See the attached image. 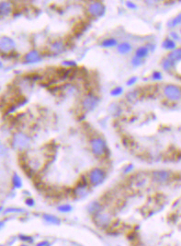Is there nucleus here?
Returning a JSON list of instances; mask_svg holds the SVG:
<instances>
[{
  "instance_id": "f257e3e1",
  "label": "nucleus",
  "mask_w": 181,
  "mask_h": 246,
  "mask_svg": "<svg viewBox=\"0 0 181 246\" xmlns=\"http://www.w3.org/2000/svg\"><path fill=\"white\" fill-rule=\"evenodd\" d=\"M30 139L27 135L23 133H17L13 136L12 146L15 149L22 151L27 149L30 147Z\"/></svg>"
},
{
  "instance_id": "f03ea898",
  "label": "nucleus",
  "mask_w": 181,
  "mask_h": 246,
  "mask_svg": "<svg viewBox=\"0 0 181 246\" xmlns=\"http://www.w3.org/2000/svg\"><path fill=\"white\" fill-rule=\"evenodd\" d=\"M106 178V172L100 168H95L92 171H90L88 174V180L89 183L93 186L101 185Z\"/></svg>"
},
{
  "instance_id": "7ed1b4c3",
  "label": "nucleus",
  "mask_w": 181,
  "mask_h": 246,
  "mask_svg": "<svg viewBox=\"0 0 181 246\" xmlns=\"http://www.w3.org/2000/svg\"><path fill=\"white\" fill-rule=\"evenodd\" d=\"M90 147H91V150L93 152V154L95 156H102L105 151H106V143L105 141L100 138V137H96V138H93L91 141H90Z\"/></svg>"
},
{
  "instance_id": "20e7f679",
  "label": "nucleus",
  "mask_w": 181,
  "mask_h": 246,
  "mask_svg": "<svg viewBox=\"0 0 181 246\" xmlns=\"http://www.w3.org/2000/svg\"><path fill=\"white\" fill-rule=\"evenodd\" d=\"M88 13L96 18H100L105 13V6L101 2H93L88 6Z\"/></svg>"
},
{
  "instance_id": "39448f33",
  "label": "nucleus",
  "mask_w": 181,
  "mask_h": 246,
  "mask_svg": "<svg viewBox=\"0 0 181 246\" xmlns=\"http://www.w3.org/2000/svg\"><path fill=\"white\" fill-rule=\"evenodd\" d=\"M99 98L95 95H92V94H89L87 95L82 102V105H83V108L86 110V111H93L99 104Z\"/></svg>"
},
{
  "instance_id": "423d86ee",
  "label": "nucleus",
  "mask_w": 181,
  "mask_h": 246,
  "mask_svg": "<svg viewBox=\"0 0 181 246\" xmlns=\"http://www.w3.org/2000/svg\"><path fill=\"white\" fill-rule=\"evenodd\" d=\"M16 46V43L15 41H13L11 38L7 37V36H3L1 37V40H0V49L2 51V53H9L11 52Z\"/></svg>"
},
{
  "instance_id": "0eeeda50",
  "label": "nucleus",
  "mask_w": 181,
  "mask_h": 246,
  "mask_svg": "<svg viewBox=\"0 0 181 246\" xmlns=\"http://www.w3.org/2000/svg\"><path fill=\"white\" fill-rule=\"evenodd\" d=\"M164 93L165 95L171 100H178L181 96V92L179 89L176 86L173 85H167L164 89Z\"/></svg>"
},
{
  "instance_id": "6e6552de",
  "label": "nucleus",
  "mask_w": 181,
  "mask_h": 246,
  "mask_svg": "<svg viewBox=\"0 0 181 246\" xmlns=\"http://www.w3.org/2000/svg\"><path fill=\"white\" fill-rule=\"evenodd\" d=\"M95 219L96 224L99 226V227H100V228L107 227V226L110 223V221H111L110 216H109L108 213H105V212H104V213L100 212V213L95 215V219Z\"/></svg>"
},
{
  "instance_id": "1a4fd4ad",
  "label": "nucleus",
  "mask_w": 181,
  "mask_h": 246,
  "mask_svg": "<svg viewBox=\"0 0 181 246\" xmlns=\"http://www.w3.org/2000/svg\"><path fill=\"white\" fill-rule=\"evenodd\" d=\"M153 179L159 184L166 183L170 179V172L166 171H155L153 172Z\"/></svg>"
},
{
  "instance_id": "9d476101",
  "label": "nucleus",
  "mask_w": 181,
  "mask_h": 246,
  "mask_svg": "<svg viewBox=\"0 0 181 246\" xmlns=\"http://www.w3.org/2000/svg\"><path fill=\"white\" fill-rule=\"evenodd\" d=\"M41 60V55L40 53L36 50L30 51L27 53L24 56V61L27 64H34V63H39Z\"/></svg>"
},
{
  "instance_id": "9b49d317",
  "label": "nucleus",
  "mask_w": 181,
  "mask_h": 246,
  "mask_svg": "<svg viewBox=\"0 0 181 246\" xmlns=\"http://www.w3.org/2000/svg\"><path fill=\"white\" fill-rule=\"evenodd\" d=\"M64 50V45L62 41H53L51 45V52L54 55H59Z\"/></svg>"
},
{
  "instance_id": "f8f14e48",
  "label": "nucleus",
  "mask_w": 181,
  "mask_h": 246,
  "mask_svg": "<svg viewBox=\"0 0 181 246\" xmlns=\"http://www.w3.org/2000/svg\"><path fill=\"white\" fill-rule=\"evenodd\" d=\"M74 192H75V195H76L77 196H79V197L86 195V194H87V192H88L86 183V182L81 183L80 185H77V186L75 188Z\"/></svg>"
},
{
  "instance_id": "ddd939ff",
  "label": "nucleus",
  "mask_w": 181,
  "mask_h": 246,
  "mask_svg": "<svg viewBox=\"0 0 181 246\" xmlns=\"http://www.w3.org/2000/svg\"><path fill=\"white\" fill-rule=\"evenodd\" d=\"M12 11V5L10 2H2L0 4V12L2 16H7Z\"/></svg>"
},
{
  "instance_id": "4468645a",
  "label": "nucleus",
  "mask_w": 181,
  "mask_h": 246,
  "mask_svg": "<svg viewBox=\"0 0 181 246\" xmlns=\"http://www.w3.org/2000/svg\"><path fill=\"white\" fill-rule=\"evenodd\" d=\"M101 210H102V206L99 203V202H92L90 203L89 205H88V212L90 214H94V215H97L99 213H100Z\"/></svg>"
},
{
  "instance_id": "2eb2a0df",
  "label": "nucleus",
  "mask_w": 181,
  "mask_h": 246,
  "mask_svg": "<svg viewBox=\"0 0 181 246\" xmlns=\"http://www.w3.org/2000/svg\"><path fill=\"white\" fill-rule=\"evenodd\" d=\"M43 219H45V221H47L50 224H54V225H59L61 223V219L59 218L53 216V215H50V214H44L43 215Z\"/></svg>"
},
{
  "instance_id": "dca6fc26",
  "label": "nucleus",
  "mask_w": 181,
  "mask_h": 246,
  "mask_svg": "<svg viewBox=\"0 0 181 246\" xmlns=\"http://www.w3.org/2000/svg\"><path fill=\"white\" fill-rule=\"evenodd\" d=\"M148 53H149V49L148 47L146 46H142V47H139L136 52H135V56L140 58V59H142L144 57H146L148 55Z\"/></svg>"
},
{
  "instance_id": "f3484780",
  "label": "nucleus",
  "mask_w": 181,
  "mask_h": 246,
  "mask_svg": "<svg viewBox=\"0 0 181 246\" xmlns=\"http://www.w3.org/2000/svg\"><path fill=\"white\" fill-rule=\"evenodd\" d=\"M117 48H118L119 53L124 55V54H128L129 52H131V50H132V45H131L130 43H128V42H122V43L118 45Z\"/></svg>"
},
{
  "instance_id": "a211bd4d",
  "label": "nucleus",
  "mask_w": 181,
  "mask_h": 246,
  "mask_svg": "<svg viewBox=\"0 0 181 246\" xmlns=\"http://www.w3.org/2000/svg\"><path fill=\"white\" fill-rule=\"evenodd\" d=\"M118 44V41L117 40L113 39V38H109V39H106L104 41H102L101 45L105 48H109V47H113L115 45Z\"/></svg>"
},
{
  "instance_id": "6ab92c4d",
  "label": "nucleus",
  "mask_w": 181,
  "mask_h": 246,
  "mask_svg": "<svg viewBox=\"0 0 181 246\" xmlns=\"http://www.w3.org/2000/svg\"><path fill=\"white\" fill-rule=\"evenodd\" d=\"M168 58H169L170 60H173V61L181 59V49H179V50H176V51L172 52V53L169 55Z\"/></svg>"
},
{
  "instance_id": "aec40b11",
  "label": "nucleus",
  "mask_w": 181,
  "mask_h": 246,
  "mask_svg": "<svg viewBox=\"0 0 181 246\" xmlns=\"http://www.w3.org/2000/svg\"><path fill=\"white\" fill-rule=\"evenodd\" d=\"M12 182H13V185L15 188H20L22 186V181H21V178L20 176L15 173L13 175V178H12Z\"/></svg>"
},
{
  "instance_id": "412c9836",
  "label": "nucleus",
  "mask_w": 181,
  "mask_h": 246,
  "mask_svg": "<svg viewBox=\"0 0 181 246\" xmlns=\"http://www.w3.org/2000/svg\"><path fill=\"white\" fill-rule=\"evenodd\" d=\"M122 92H123V89H122L121 87H116V88H114V89L110 91V95L116 97V96L121 95Z\"/></svg>"
},
{
  "instance_id": "4be33fe9",
  "label": "nucleus",
  "mask_w": 181,
  "mask_h": 246,
  "mask_svg": "<svg viewBox=\"0 0 181 246\" xmlns=\"http://www.w3.org/2000/svg\"><path fill=\"white\" fill-rule=\"evenodd\" d=\"M72 209H73V207L70 205H62L60 206H58V210L60 212H63V213L70 212V211H72Z\"/></svg>"
},
{
  "instance_id": "5701e85b",
  "label": "nucleus",
  "mask_w": 181,
  "mask_h": 246,
  "mask_svg": "<svg viewBox=\"0 0 181 246\" xmlns=\"http://www.w3.org/2000/svg\"><path fill=\"white\" fill-rule=\"evenodd\" d=\"M137 96H138V93L135 92V91H131L130 93L127 94V99L128 101L130 102H134L136 99H137Z\"/></svg>"
},
{
  "instance_id": "b1692460",
  "label": "nucleus",
  "mask_w": 181,
  "mask_h": 246,
  "mask_svg": "<svg viewBox=\"0 0 181 246\" xmlns=\"http://www.w3.org/2000/svg\"><path fill=\"white\" fill-rule=\"evenodd\" d=\"M163 46L165 48V49H172L175 47V43L170 40H165V41L163 42Z\"/></svg>"
},
{
  "instance_id": "393cba45",
  "label": "nucleus",
  "mask_w": 181,
  "mask_h": 246,
  "mask_svg": "<svg viewBox=\"0 0 181 246\" xmlns=\"http://www.w3.org/2000/svg\"><path fill=\"white\" fill-rule=\"evenodd\" d=\"M132 64L134 66H138V65H140L142 64V59L136 57V56H134V57L132 59Z\"/></svg>"
},
{
  "instance_id": "a878e982",
  "label": "nucleus",
  "mask_w": 181,
  "mask_h": 246,
  "mask_svg": "<svg viewBox=\"0 0 181 246\" xmlns=\"http://www.w3.org/2000/svg\"><path fill=\"white\" fill-rule=\"evenodd\" d=\"M153 79L154 80H162V74L158 71H155L153 73Z\"/></svg>"
},
{
  "instance_id": "bb28decb",
  "label": "nucleus",
  "mask_w": 181,
  "mask_h": 246,
  "mask_svg": "<svg viewBox=\"0 0 181 246\" xmlns=\"http://www.w3.org/2000/svg\"><path fill=\"white\" fill-rule=\"evenodd\" d=\"M163 66H164V68H165V70H168V69L171 67V61H169V60H165V61H164V63H163Z\"/></svg>"
},
{
  "instance_id": "cd10ccee",
  "label": "nucleus",
  "mask_w": 181,
  "mask_h": 246,
  "mask_svg": "<svg viewBox=\"0 0 181 246\" xmlns=\"http://www.w3.org/2000/svg\"><path fill=\"white\" fill-rule=\"evenodd\" d=\"M20 238H21L22 241H26V242H30V243H32V242H33L32 237H30V236H24V235H21Z\"/></svg>"
},
{
  "instance_id": "c85d7f7f",
  "label": "nucleus",
  "mask_w": 181,
  "mask_h": 246,
  "mask_svg": "<svg viewBox=\"0 0 181 246\" xmlns=\"http://www.w3.org/2000/svg\"><path fill=\"white\" fill-rule=\"evenodd\" d=\"M9 212H19V213H20V212H24V210L23 209H18V208H7L6 210V213H9Z\"/></svg>"
},
{
  "instance_id": "c756f323",
  "label": "nucleus",
  "mask_w": 181,
  "mask_h": 246,
  "mask_svg": "<svg viewBox=\"0 0 181 246\" xmlns=\"http://www.w3.org/2000/svg\"><path fill=\"white\" fill-rule=\"evenodd\" d=\"M136 81H137V78H136V77H132V78H131V79L127 81V85H128V86H132V85L135 84Z\"/></svg>"
},
{
  "instance_id": "7c9ffc66",
  "label": "nucleus",
  "mask_w": 181,
  "mask_h": 246,
  "mask_svg": "<svg viewBox=\"0 0 181 246\" xmlns=\"http://www.w3.org/2000/svg\"><path fill=\"white\" fill-rule=\"evenodd\" d=\"M26 205H29L30 207H31V206H33V205H35V202H34V200H33L32 198H28V199L26 200Z\"/></svg>"
},
{
  "instance_id": "2f4dec72",
  "label": "nucleus",
  "mask_w": 181,
  "mask_h": 246,
  "mask_svg": "<svg viewBox=\"0 0 181 246\" xmlns=\"http://www.w3.org/2000/svg\"><path fill=\"white\" fill-rule=\"evenodd\" d=\"M64 65H68V66H76L77 63L75 61H64L63 63Z\"/></svg>"
},
{
  "instance_id": "473e14b6",
  "label": "nucleus",
  "mask_w": 181,
  "mask_h": 246,
  "mask_svg": "<svg viewBox=\"0 0 181 246\" xmlns=\"http://www.w3.org/2000/svg\"><path fill=\"white\" fill-rule=\"evenodd\" d=\"M126 5H127V7H129V8H131V9H135L136 7H137V6L134 4V3H132V2H127L126 3Z\"/></svg>"
},
{
  "instance_id": "72a5a7b5",
  "label": "nucleus",
  "mask_w": 181,
  "mask_h": 246,
  "mask_svg": "<svg viewBox=\"0 0 181 246\" xmlns=\"http://www.w3.org/2000/svg\"><path fill=\"white\" fill-rule=\"evenodd\" d=\"M132 169H133V166H132V165H129V166L126 168V170H125V172H126V173H127V172H130V171H131Z\"/></svg>"
},
{
  "instance_id": "f704fd0d",
  "label": "nucleus",
  "mask_w": 181,
  "mask_h": 246,
  "mask_svg": "<svg viewBox=\"0 0 181 246\" xmlns=\"http://www.w3.org/2000/svg\"><path fill=\"white\" fill-rule=\"evenodd\" d=\"M48 244H48V242H46V241H45V242H40V243H39V244H37L36 246H47Z\"/></svg>"
},
{
  "instance_id": "c9c22d12",
  "label": "nucleus",
  "mask_w": 181,
  "mask_h": 246,
  "mask_svg": "<svg viewBox=\"0 0 181 246\" xmlns=\"http://www.w3.org/2000/svg\"><path fill=\"white\" fill-rule=\"evenodd\" d=\"M21 246H27V245H25V244H23V245H21Z\"/></svg>"
},
{
  "instance_id": "e433bc0d",
  "label": "nucleus",
  "mask_w": 181,
  "mask_h": 246,
  "mask_svg": "<svg viewBox=\"0 0 181 246\" xmlns=\"http://www.w3.org/2000/svg\"><path fill=\"white\" fill-rule=\"evenodd\" d=\"M47 246H51V245H50V244H48V245H47Z\"/></svg>"
}]
</instances>
